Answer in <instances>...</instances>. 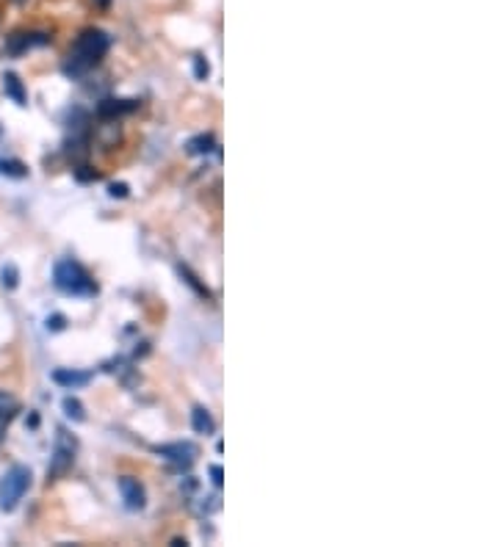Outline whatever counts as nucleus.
Segmentation results:
<instances>
[{
	"label": "nucleus",
	"mask_w": 498,
	"mask_h": 547,
	"mask_svg": "<svg viewBox=\"0 0 498 547\" xmlns=\"http://www.w3.org/2000/svg\"><path fill=\"white\" fill-rule=\"evenodd\" d=\"M156 454L164 456L166 462H172L174 467H191L199 456V448L194 442H169V445H158Z\"/></svg>",
	"instance_id": "obj_5"
},
{
	"label": "nucleus",
	"mask_w": 498,
	"mask_h": 547,
	"mask_svg": "<svg viewBox=\"0 0 498 547\" xmlns=\"http://www.w3.org/2000/svg\"><path fill=\"white\" fill-rule=\"evenodd\" d=\"M108 47H111V42L103 31H97V28L84 31L78 39H75L69 56L64 61V75H69V78H81V75H86L89 69H94L106 59Z\"/></svg>",
	"instance_id": "obj_1"
},
{
	"label": "nucleus",
	"mask_w": 498,
	"mask_h": 547,
	"mask_svg": "<svg viewBox=\"0 0 498 547\" xmlns=\"http://www.w3.org/2000/svg\"><path fill=\"white\" fill-rule=\"evenodd\" d=\"M0 171L12 174V178H25V174H28V169H25L22 163H17V161H4L0 163Z\"/></svg>",
	"instance_id": "obj_15"
},
{
	"label": "nucleus",
	"mask_w": 498,
	"mask_h": 547,
	"mask_svg": "<svg viewBox=\"0 0 498 547\" xmlns=\"http://www.w3.org/2000/svg\"><path fill=\"white\" fill-rule=\"evenodd\" d=\"M94 4H97V6H108V4H111V0H94Z\"/></svg>",
	"instance_id": "obj_22"
},
{
	"label": "nucleus",
	"mask_w": 498,
	"mask_h": 547,
	"mask_svg": "<svg viewBox=\"0 0 498 547\" xmlns=\"http://www.w3.org/2000/svg\"><path fill=\"white\" fill-rule=\"evenodd\" d=\"M208 72H211L208 61H205L203 56H197V59H194V75H197V81H205Z\"/></svg>",
	"instance_id": "obj_17"
},
{
	"label": "nucleus",
	"mask_w": 498,
	"mask_h": 547,
	"mask_svg": "<svg viewBox=\"0 0 498 547\" xmlns=\"http://www.w3.org/2000/svg\"><path fill=\"white\" fill-rule=\"evenodd\" d=\"M191 426H194L197 434H213L216 423H213V417H211V412H208L205 407H194V412H191Z\"/></svg>",
	"instance_id": "obj_11"
},
{
	"label": "nucleus",
	"mask_w": 498,
	"mask_h": 547,
	"mask_svg": "<svg viewBox=\"0 0 498 547\" xmlns=\"http://www.w3.org/2000/svg\"><path fill=\"white\" fill-rule=\"evenodd\" d=\"M14 4H25V0H14Z\"/></svg>",
	"instance_id": "obj_23"
},
{
	"label": "nucleus",
	"mask_w": 498,
	"mask_h": 547,
	"mask_svg": "<svg viewBox=\"0 0 498 547\" xmlns=\"http://www.w3.org/2000/svg\"><path fill=\"white\" fill-rule=\"evenodd\" d=\"M111 196H128V186H124V183L111 186Z\"/></svg>",
	"instance_id": "obj_20"
},
{
	"label": "nucleus",
	"mask_w": 498,
	"mask_h": 547,
	"mask_svg": "<svg viewBox=\"0 0 498 547\" xmlns=\"http://www.w3.org/2000/svg\"><path fill=\"white\" fill-rule=\"evenodd\" d=\"M50 42L47 34H39V31H20V34H12L9 42H6V50L14 56L25 53V50H31V47H44Z\"/></svg>",
	"instance_id": "obj_7"
},
{
	"label": "nucleus",
	"mask_w": 498,
	"mask_h": 547,
	"mask_svg": "<svg viewBox=\"0 0 498 547\" xmlns=\"http://www.w3.org/2000/svg\"><path fill=\"white\" fill-rule=\"evenodd\" d=\"M47 327H53V329H61V327H64V318H61V315H56L53 321L47 318Z\"/></svg>",
	"instance_id": "obj_21"
},
{
	"label": "nucleus",
	"mask_w": 498,
	"mask_h": 547,
	"mask_svg": "<svg viewBox=\"0 0 498 547\" xmlns=\"http://www.w3.org/2000/svg\"><path fill=\"white\" fill-rule=\"evenodd\" d=\"M131 111H136V99H103V103L97 106V116H103V119H114V116L131 114Z\"/></svg>",
	"instance_id": "obj_9"
},
{
	"label": "nucleus",
	"mask_w": 498,
	"mask_h": 547,
	"mask_svg": "<svg viewBox=\"0 0 498 547\" xmlns=\"http://www.w3.org/2000/svg\"><path fill=\"white\" fill-rule=\"evenodd\" d=\"M89 373H84V370H56L53 373V382L56 384H64V387H84V384H89Z\"/></svg>",
	"instance_id": "obj_10"
},
{
	"label": "nucleus",
	"mask_w": 498,
	"mask_h": 547,
	"mask_svg": "<svg viewBox=\"0 0 498 547\" xmlns=\"http://www.w3.org/2000/svg\"><path fill=\"white\" fill-rule=\"evenodd\" d=\"M211 479H213L216 487H221V467L219 464H211Z\"/></svg>",
	"instance_id": "obj_19"
},
{
	"label": "nucleus",
	"mask_w": 498,
	"mask_h": 547,
	"mask_svg": "<svg viewBox=\"0 0 498 547\" xmlns=\"http://www.w3.org/2000/svg\"><path fill=\"white\" fill-rule=\"evenodd\" d=\"M31 487V470L14 464L4 479H0V506L6 511H14L22 501V495Z\"/></svg>",
	"instance_id": "obj_3"
},
{
	"label": "nucleus",
	"mask_w": 498,
	"mask_h": 547,
	"mask_svg": "<svg viewBox=\"0 0 498 547\" xmlns=\"http://www.w3.org/2000/svg\"><path fill=\"white\" fill-rule=\"evenodd\" d=\"M75 456H78V440H75L69 432L59 429L56 434V448H53V459H50V467H47V476L50 479H61L72 470L75 464Z\"/></svg>",
	"instance_id": "obj_4"
},
{
	"label": "nucleus",
	"mask_w": 498,
	"mask_h": 547,
	"mask_svg": "<svg viewBox=\"0 0 498 547\" xmlns=\"http://www.w3.org/2000/svg\"><path fill=\"white\" fill-rule=\"evenodd\" d=\"M17 412H20V401H17V398H14L12 392H6V390H0V440H4V434H6V429H9V423L17 417Z\"/></svg>",
	"instance_id": "obj_8"
},
{
	"label": "nucleus",
	"mask_w": 498,
	"mask_h": 547,
	"mask_svg": "<svg viewBox=\"0 0 498 547\" xmlns=\"http://www.w3.org/2000/svg\"><path fill=\"white\" fill-rule=\"evenodd\" d=\"M53 282L59 290L69 293V296H94L97 293V282L89 277V271L75 263V260H61L53 268Z\"/></svg>",
	"instance_id": "obj_2"
},
{
	"label": "nucleus",
	"mask_w": 498,
	"mask_h": 547,
	"mask_svg": "<svg viewBox=\"0 0 498 547\" xmlns=\"http://www.w3.org/2000/svg\"><path fill=\"white\" fill-rule=\"evenodd\" d=\"M181 274H183V277H186V282H189V285H191V288H194V290H197L199 296H211V293H208V288H203V285H199V282H197V277H194V274H191V271H189L186 266H181Z\"/></svg>",
	"instance_id": "obj_16"
},
{
	"label": "nucleus",
	"mask_w": 498,
	"mask_h": 547,
	"mask_svg": "<svg viewBox=\"0 0 498 547\" xmlns=\"http://www.w3.org/2000/svg\"><path fill=\"white\" fill-rule=\"evenodd\" d=\"M4 285L6 288H17V268L14 266L4 268Z\"/></svg>",
	"instance_id": "obj_18"
},
{
	"label": "nucleus",
	"mask_w": 498,
	"mask_h": 547,
	"mask_svg": "<svg viewBox=\"0 0 498 547\" xmlns=\"http://www.w3.org/2000/svg\"><path fill=\"white\" fill-rule=\"evenodd\" d=\"M119 495H122L124 506H128L131 511H139V509H144V503H147L144 487H141V481L133 479V476H122V479H119Z\"/></svg>",
	"instance_id": "obj_6"
},
{
	"label": "nucleus",
	"mask_w": 498,
	"mask_h": 547,
	"mask_svg": "<svg viewBox=\"0 0 498 547\" xmlns=\"http://www.w3.org/2000/svg\"><path fill=\"white\" fill-rule=\"evenodd\" d=\"M213 149H216L213 136H197V139L189 141V153L191 155H208V153H213Z\"/></svg>",
	"instance_id": "obj_13"
},
{
	"label": "nucleus",
	"mask_w": 498,
	"mask_h": 547,
	"mask_svg": "<svg viewBox=\"0 0 498 547\" xmlns=\"http://www.w3.org/2000/svg\"><path fill=\"white\" fill-rule=\"evenodd\" d=\"M64 412H67V417H72V420H84V417H86L78 398H64Z\"/></svg>",
	"instance_id": "obj_14"
},
{
	"label": "nucleus",
	"mask_w": 498,
	"mask_h": 547,
	"mask_svg": "<svg viewBox=\"0 0 498 547\" xmlns=\"http://www.w3.org/2000/svg\"><path fill=\"white\" fill-rule=\"evenodd\" d=\"M4 91L14 99L17 106H25V99H28V94H25V89H22V81L17 78L14 72H6V75H4Z\"/></svg>",
	"instance_id": "obj_12"
}]
</instances>
